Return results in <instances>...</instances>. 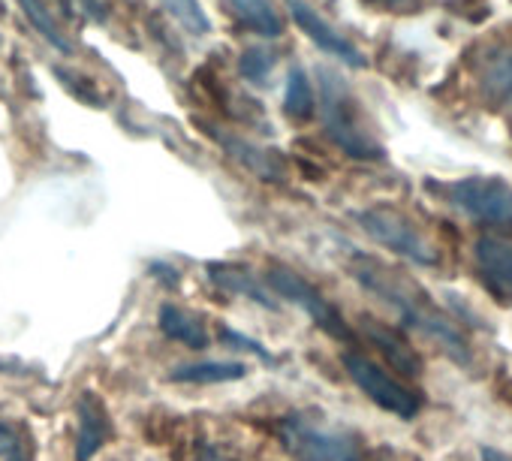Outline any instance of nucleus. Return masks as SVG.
<instances>
[{
    "label": "nucleus",
    "mask_w": 512,
    "mask_h": 461,
    "mask_svg": "<svg viewBox=\"0 0 512 461\" xmlns=\"http://www.w3.org/2000/svg\"><path fill=\"white\" fill-rule=\"evenodd\" d=\"M350 272L368 293L383 299L407 326H413L416 332H422L425 338L440 344L449 359H455L464 368L470 365V359H473L470 341L464 338L458 323L443 308H437L431 302V296L413 278H407L395 266H386L383 260L365 257V254H356L350 260Z\"/></svg>",
    "instance_id": "obj_1"
},
{
    "label": "nucleus",
    "mask_w": 512,
    "mask_h": 461,
    "mask_svg": "<svg viewBox=\"0 0 512 461\" xmlns=\"http://www.w3.org/2000/svg\"><path fill=\"white\" fill-rule=\"evenodd\" d=\"M320 115H323V127L326 133L335 139V145L356 157V160H380L383 148L377 145V139L365 130L362 112L350 94V88L344 85V79H338V73L332 70H320Z\"/></svg>",
    "instance_id": "obj_2"
},
{
    "label": "nucleus",
    "mask_w": 512,
    "mask_h": 461,
    "mask_svg": "<svg viewBox=\"0 0 512 461\" xmlns=\"http://www.w3.org/2000/svg\"><path fill=\"white\" fill-rule=\"evenodd\" d=\"M428 190L440 193L452 208L464 211L482 226L512 233V187L500 178H461L452 184L431 181Z\"/></svg>",
    "instance_id": "obj_3"
},
{
    "label": "nucleus",
    "mask_w": 512,
    "mask_h": 461,
    "mask_svg": "<svg viewBox=\"0 0 512 461\" xmlns=\"http://www.w3.org/2000/svg\"><path fill=\"white\" fill-rule=\"evenodd\" d=\"M356 217L374 242L401 254L404 260H410L416 266H437L440 263L437 248L422 236V229L404 211H398L392 205H374V208L359 211Z\"/></svg>",
    "instance_id": "obj_4"
},
{
    "label": "nucleus",
    "mask_w": 512,
    "mask_h": 461,
    "mask_svg": "<svg viewBox=\"0 0 512 461\" xmlns=\"http://www.w3.org/2000/svg\"><path fill=\"white\" fill-rule=\"evenodd\" d=\"M344 368L353 377V383L383 410L401 416V419H413L422 410V398L407 389L401 380H395L392 374H386L377 362H371L362 353H344Z\"/></svg>",
    "instance_id": "obj_5"
},
{
    "label": "nucleus",
    "mask_w": 512,
    "mask_h": 461,
    "mask_svg": "<svg viewBox=\"0 0 512 461\" xmlns=\"http://www.w3.org/2000/svg\"><path fill=\"white\" fill-rule=\"evenodd\" d=\"M266 281L272 284V290H275L281 299L299 305V308H302L326 335H332V338H338V341H353V332H350L347 320L341 317V311H338L314 284H308L302 275H296L293 269H269Z\"/></svg>",
    "instance_id": "obj_6"
},
{
    "label": "nucleus",
    "mask_w": 512,
    "mask_h": 461,
    "mask_svg": "<svg viewBox=\"0 0 512 461\" xmlns=\"http://www.w3.org/2000/svg\"><path fill=\"white\" fill-rule=\"evenodd\" d=\"M284 440L299 461H350L356 452V443L350 434H338V431H329L308 419H293V416L284 425Z\"/></svg>",
    "instance_id": "obj_7"
},
{
    "label": "nucleus",
    "mask_w": 512,
    "mask_h": 461,
    "mask_svg": "<svg viewBox=\"0 0 512 461\" xmlns=\"http://www.w3.org/2000/svg\"><path fill=\"white\" fill-rule=\"evenodd\" d=\"M287 7H290L293 22L302 28V34H308V40H311L317 49H323L326 55H332V58L350 64V67H365V64H368L365 55H362L338 28H332V25L308 4V0H287Z\"/></svg>",
    "instance_id": "obj_8"
},
{
    "label": "nucleus",
    "mask_w": 512,
    "mask_h": 461,
    "mask_svg": "<svg viewBox=\"0 0 512 461\" xmlns=\"http://www.w3.org/2000/svg\"><path fill=\"white\" fill-rule=\"evenodd\" d=\"M79 437H76V461H91L115 434L112 416L97 392H82L76 398Z\"/></svg>",
    "instance_id": "obj_9"
},
{
    "label": "nucleus",
    "mask_w": 512,
    "mask_h": 461,
    "mask_svg": "<svg viewBox=\"0 0 512 461\" xmlns=\"http://www.w3.org/2000/svg\"><path fill=\"white\" fill-rule=\"evenodd\" d=\"M473 257L485 287L497 299L512 302V242L500 236H482L473 248Z\"/></svg>",
    "instance_id": "obj_10"
},
{
    "label": "nucleus",
    "mask_w": 512,
    "mask_h": 461,
    "mask_svg": "<svg viewBox=\"0 0 512 461\" xmlns=\"http://www.w3.org/2000/svg\"><path fill=\"white\" fill-rule=\"evenodd\" d=\"M226 151L232 160H238L244 169H250L260 181H284L287 178V160L281 157V151L275 148H263L250 139H241V136H232V133H214L208 130Z\"/></svg>",
    "instance_id": "obj_11"
},
{
    "label": "nucleus",
    "mask_w": 512,
    "mask_h": 461,
    "mask_svg": "<svg viewBox=\"0 0 512 461\" xmlns=\"http://www.w3.org/2000/svg\"><path fill=\"white\" fill-rule=\"evenodd\" d=\"M362 332L365 338L389 359V365L395 371H401L404 377H419L422 374V356L416 353V347L392 326L374 320V317H362Z\"/></svg>",
    "instance_id": "obj_12"
},
{
    "label": "nucleus",
    "mask_w": 512,
    "mask_h": 461,
    "mask_svg": "<svg viewBox=\"0 0 512 461\" xmlns=\"http://www.w3.org/2000/svg\"><path fill=\"white\" fill-rule=\"evenodd\" d=\"M476 79L491 109L512 112V46H500L488 52L476 70Z\"/></svg>",
    "instance_id": "obj_13"
},
{
    "label": "nucleus",
    "mask_w": 512,
    "mask_h": 461,
    "mask_svg": "<svg viewBox=\"0 0 512 461\" xmlns=\"http://www.w3.org/2000/svg\"><path fill=\"white\" fill-rule=\"evenodd\" d=\"M208 278L226 290V293H235V296H247L253 299L256 305H263L269 311H281V302L272 296L269 287H263L260 281H256V275L244 266H232V263H211L208 266Z\"/></svg>",
    "instance_id": "obj_14"
},
{
    "label": "nucleus",
    "mask_w": 512,
    "mask_h": 461,
    "mask_svg": "<svg viewBox=\"0 0 512 461\" xmlns=\"http://www.w3.org/2000/svg\"><path fill=\"white\" fill-rule=\"evenodd\" d=\"M157 323H160V332H163L169 341H178V344H184V347H190V350H208V344H211V338H208L202 320H199L196 314L178 308V305H169V302H166V305L160 308V314H157Z\"/></svg>",
    "instance_id": "obj_15"
},
{
    "label": "nucleus",
    "mask_w": 512,
    "mask_h": 461,
    "mask_svg": "<svg viewBox=\"0 0 512 461\" xmlns=\"http://www.w3.org/2000/svg\"><path fill=\"white\" fill-rule=\"evenodd\" d=\"M229 7L235 13V19L266 40H275L284 34V22L278 16V10L272 7V0H229Z\"/></svg>",
    "instance_id": "obj_16"
},
{
    "label": "nucleus",
    "mask_w": 512,
    "mask_h": 461,
    "mask_svg": "<svg viewBox=\"0 0 512 461\" xmlns=\"http://www.w3.org/2000/svg\"><path fill=\"white\" fill-rule=\"evenodd\" d=\"M22 7L25 19L37 28V34H43V40L61 52H73V43L67 40L61 22H58V13H55V0H16Z\"/></svg>",
    "instance_id": "obj_17"
},
{
    "label": "nucleus",
    "mask_w": 512,
    "mask_h": 461,
    "mask_svg": "<svg viewBox=\"0 0 512 461\" xmlns=\"http://www.w3.org/2000/svg\"><path fill=\"white\" fill-rule=\"evenodd\" d=\"M247 377V365L241 362H196L181 365L169 374L172 383H229Z\"/></svg>",
    "instance_id": "obj_18"
},
{
    "label": "nucleus",
    "mask_w": 512,
    "mask_h": 461,
    "mask_svg": "<svg viewBox=\"0 0 512 461\" xmlns=\"http://www.w3.org/2000/svg\"><path fill=\"white\" fill-rule=\"evenodd\" d=\"M34 431L19 419H0V458L4 461H34Z\"/></svg>",
    "instance_id": "obj_19"
},
{
    "label": "nucleus",
    "mask_w": 512,
    "mask_h": 461,
    "mask_svg": "<svg viewBox=\"0 0 512 461\" xmlns=\"http://www.w3.org/2000/svg\"><path fill=\"white\" fill-rule=\"evenodd\" d=\"M287 115L296 121H308L317 112V97H314V85L308 79V73L302 67H296L287 79Z\"/></svg>",
    "instance_id": "obj_20"
},
{
    "label": "nucleus",
    "mask_w": 512,
    "mask_h": 461,
    "mask_svg": "<svg viewBox=\"0 0 512 461\" xmlns=\"http://www.w3.org/2000/svg\"><path fill=\"white\" fill-rule=\"evenodd\" d=\"M160 4L187 34L202 37V34L211 31V22H208V16H205L199 0H160Z\"/></svg>",
    "instance_id": "obj_21"
},
{
    "label": "nucleus",
    "mask_w": 512,
    "mask_h": 461,
    "mask_svg": "<svg viewBox=\"0 0 512 461\" xmlns=\"http://www.w3.org/2000/svg\"><path fill=\"white\" fill-rule=\"evenodd\" d=\"M238 64H241V73H244V79H247V82L263 85V82L269 79L272 67H275V55H272V52H266V49H244Z\"/></svg>",
    "instance_id": "obj_22"
},
{
    "label": "nucleus",
    "mask_w": 512,
    "mask_h": 461,
    "mask_svg": "<svg viewBox=\"0 0 512 461\" xmlns=\"http://www.w3.org/2000/svg\"><path fill=\"white\" fill-rule=\"evenodd\" d=\"M220 341H226V344H232V347H238V350H247V353H253V356H260L263 362H275V356L260 344V341H253V338H247V335H241V332H235V329H220Z\"/></svg>",
    "instance_id": "obj_23"
},
{
    "label": "nucleus",
    "mask_w": 512,
    "mask_h": 461,
    "mask_svg": "<svg viewBox=\"0 0 512 461\" xmlns=\"http://www.w3.org/2000/svg\"><path fill=\"white\" fill-rule=\"evenodd\" d=\"M362 4H368L374 10H383V13H413L422 0H362Z\"/></svg>",
    "instance_id": "obj_24"
},
{
    "label": "nucleus",
    "mask_w": 512,
    "mask_h": 461,
    "mask_svg": "<svg viewBox=\"0 0 512 461\" xmlns=\"http://www.w3.org/2000/svg\"><path fill=\"white\" fill-rule=\"evenodd\" d=\"M479 455H482V461H512V455H509V452L494 449V446H482V449H479Z\"/></svg>",
    "instance_id": "obj_25"
},
{
    "label": "nucleus",
    "mask_w": 512,
    "mask_h": 461,
    "mask_svg": "<svg viewBox=\"0 0 512 461\" xmlns=\"http://www.w3.org/2000/svg\"><path fill=\"white\" fill-rule=\"evenodd\" d=\"M365 461H392V452L389 449H380V452H371Z\"/></svg>",
    "instance_id": "obj_26"
},
{
    "label": "nucleus",
    "mask_w": 512,
    "mask_h": 461,
    "mask_svg": "<svg viewBox=\"0 0 512 461\" xmlns=\"http://www.w3.org/2000/svg\"><path fill=\"white\" fill-rule=\"evenodd\" d=\"M205 461H226V458H220L217 452H205Z\"/></svg>",
    "instance_id": "obj_27"
}]
</instances>
